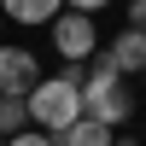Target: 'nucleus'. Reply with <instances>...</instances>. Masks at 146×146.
<instances>
[{
  "mask_svg": "<svg viewBox=\"0 0 146 146\" xmlns=\"http://www.w3.org/2000/svg\"><path fill=\"white\" fill-rule=\"evenodd\" d=\"M35 82H41V58H35V47H0V94H29Z\"/></svg>",
  "mask_w": 146,
  "mask_h": 146,
  "instance_id": "obj_5",
  "label": "nucleus"
},
{
  "mask_svg": "<svg viewBox=\"0 0 146 146\" xmlns=\"http://www.w3.org/2000/svg\"><path fill=\"white\" fill-rule=\"evenodd\" d=\"M123 29H140L146 35V0H129V23H123Z\"/></svg>",
  "mask_w": 146,
  "mask_h": 146,
  "instance_id": "obj_10",
  "label": "nucleus"
},
{
  "mask_svg": "<svg viewBox=\"0 0 146 146\" xmlns=\"http://www.w3.org/2000/svg\"><path fill=\"white\" fill-rule=\"evenodd\" d=\"M23 105H29V129H41V135H64V129L82 117V70L41 76L29 94H23Z\"/></svg>",
  "mask_w": 146,
  "mask_h": 146,
  "instance_id": "obj_1",
  "label": "nucleus"
},
{
  "mask_svg": "<svg viewBox=\"0 0 146 146\" xmlns=\"http://www.w3.org/2000/svg\"><path fill=\"white\" fill-rule=\"evenodd\" d=\"M23 129H29V105H23L18 94H0V140L23 135Z\"/></svg>",
  "mask_w": 146,
  "mask_h": 146,
  "instance_id": "obj_8",
  "label": "nucleus"
},
{
  "mask_svg": "<svg viewBox=\"0 0 146 146\" xmlns=\"http://www.w3.org/2000/svg\"><path fill=\"white\" fill-rule=\"evenodd\" d=\"M47 29H53V53L64 58L70 70H82V64H94V58H100V23H94L88 12H70V6H64Z\"/></svg>",
  "mask_w": 146,
  "mask_h": 146,
  "instance_id": "obj_3",
  "label": "nucleus"
},
{
  "mask_svg": "<svg viewBox=\"0 0 146 146\" xmlns=\"http://www.w3.org/2000/svg\"><path fill=\"white\" fill-rule=\"evenodd\" d=\"M58 0H6V12H0V18L6 23H23V29H35V23H53L58 18Z\"/></svg>",
  "mask_w": 146,
  "mask_h": 146,
  "instance_id": "obj_6",
  "label": "nucleus"
},
{
  "mask_svg": "<svg viewBox=\"0 0 146 146\" xmlns=\"http://www.w3.org/2000/svg\"><path fill=\"white\" fill-rule=\"evenodd\" d=\"M0 146H53V135H41V129H23V135H12V140H0Z\"/></svg>",
  "mask_w": 146,
  "mask_h": 146,
  "instance_id": "obj_9",
  "label": "nucleus"
},
{
  "mask_svg": "<svg viewBox=\"0 0 146 146\" xmlns=\"http://www.w3.org/2000/svg\"><path fill=\"white\" fill-rule=\"evenodd\" d=\"M100 64L111 70V76H123V82L140 76V70H146V35L140 29H117L111 41L100 47Z\"/></svg>",
  "mask_w": 146,
  "mask_h": 146,
  "instance_id": "obj_4",
  "label": "nucleus"
},
{
  "mask_svg": "<svg viewBox=\"0 0 146 146\" xmlns=\"http://www.w3.org/2000/svg\"><path fill=\"white\" fill-rule=\"evenodd\" d=\"M0 23H6V18H0Z\"/></svg>",
  "mask_w": 146,
  "mask_h": 146,
  "instance_id": "obj_13",
  "label": "nucleus"
},
{
  "mask_svg": "<svg viewBox=\"0 0 146 146\" xmlns=\"http://www.w3.org/2000/svg\"><path fill=\"white\" fill-rule=\"evenodd\" d=\"M82 117L88 123H100V129H129V117H135V94H129V82L123 76H111V70L94 58V70L82 76Z\"/></svg>",
  "mask_w": 146,
  "mask_h": 146,
  "instance_id": "obj_2",
  "label": "nucleus"
},
{
  "mask_svg": "<svg viewBox=\"0 0 146 146\" xmlns=\"http://www.w3.org/2000/svg\"><path fill=\"white\" fill-rule=\"evenodd\" d=\"M111 146H146V140H135L129 129H117V140H111Z\"/></svg>",
  "mask_w": 146,
  "mask_h": 146,
  "instance_id": "obj_11",
  "label": "nucleus"
},
{
  "mask_svg": "<svg viewBox=\"0 0 146 146\" xmlns=\"http://www.w3.org/2000/svg\"><path fill=\"white\" fill-rule=\"evenodd\" d=\"M117 135L111 129H100V123H88V117H76V123L64 129V135H53V146H111Z\"/></svg>",
  "mask_w": 146,
  "mask_h": 146,
  "instance_id": "obj_7",
  "label": "nucleus"
},
{
  "mask_svg": "<svg viewBox=\"0 0 146 146\" xmlns=\"http://www.w3.org/2000/svg\"><path fill=\"white\" fill-rule=\"evenodd\" d=\"M140 82H146V70H140Z\"/></svg>",
  "mask_w": 146,
  "mask_h": 146,
  "instance_id": "obj_12",
  "label": "nucleus"
}]
</instances>
